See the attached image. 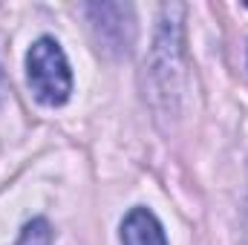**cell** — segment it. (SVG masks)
<instances>
[{
    "mask_svg": "<svg viewBox=\"0 0 248 245\" xmlns=\"http://www.w3.org/2000/svg\"><path fill=\"white\" fill-rule=\"evenodd\" d=\"M26 78L35 98L46 107L66 104L72 92V69L55 38H38L26 55Z\"/></svg>",
    "mask_w": 248,
    "mask_h": 245,
    "instance_id": "obj_1",
    "label": "cell"
},
{
    "mask_svg": "<svg viewBox=\"0 0 248 245\" xmlns=\"http://www.w3.org/2000/svg\"><path fill=\"white\" fill-rule=\"evenodd\" d=\"M122 245H168L165 231L153 211L133 208L122 222Z\"/></svg>",
    "mask_w": 248,
    "mask_h": 245,
    "instance_id": "obj_2",
    "label": "cell"
},
{
    "mask_svg": "<svg viewBox=\"0 0 248 245\" xmlns=\"http://www.w3.org/2000/svg\"><path fill=\"white\" fill-rule=\"evenodd\" d=\"M17 245H52V228H49V222L41 219V216L32 219V222H26L23 231H20Z\"/></svg>",
    "mask_w": 248,
    "mask_h": 245,
    "instance_id": "obj_3",
    "label": "cell"
},
{
    "mask_svg": "<svg viewBox=\"0 0 248 245\" xmlns=\"http://www.w3.org/2000/svg\"><path fill=\"white\" fill-rule=\"evenodd\" d=\"M0 95H3V78H0Z\"/></svg>",
    "mask_w": 248,
    "mask_h": 245,
    "instance_id": "obj_4",
    "label": "cell"
}]
</instances>
